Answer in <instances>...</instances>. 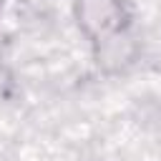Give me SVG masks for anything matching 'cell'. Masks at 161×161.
Returning <instances> with one entry per match:
<instances>
[{
    "instance_id": "1",
    "label": "cell",
    "mask_w": 161,
    "mask_h": 161,
    "mask_svg": "<svg viewBox=\"0 0 161 161\" xmlns=\"http://www.w3.org/2000/svg\"><path fill=\"white\" fill-rule=\"evenodd\" d=\"M0 3H3V0H0Z\"/></svg>"
}]
</instances>
